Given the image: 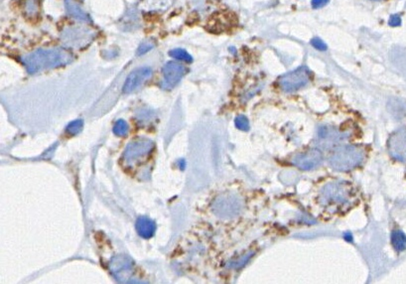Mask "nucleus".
I'll return each instance as SVG.
<instances>
[{
  "instance_id": "39448f33",
  "label": "nucleus",
  "mask_w": 406,
  "mask_h": 284,
  "mask_svg": "<svg viewBox=\"0 0 406 284\" xmlns=\"http://www.w3.org/2000/svg\"><path fill=\"white\" fill-rule=\"evenodd\" d=\"M154 150V142L148 138H136L132 140L121 156L123 164L127 168L136 167L145 159L149 158Z\"/></svg>"
},
{
  "instance_id": "1a4fd4ad",
  "label": "nucleus",
  "mask_w": 406,
  "mask_h": 284,
  "mask_svg": "<svg viewBox=\"0 0 406 284\" xmlns=\"http://www.w3.org/2000/svg\"><path fill=\"white\" fill-rule=\"evenodd\" d=\"M186 72L187 69L184 67V65L174 61L167 62L162 68L163 78L160 83V87L164 90H171L175 88L182 77L185 76Z\"/></svg>"
},
{
  "instance_id": "20e7f679",
  "label": "nucleus",
  "mask_w": 406,
  "mask_h": 284,
  "mask_svg": "<svg viewBox=\"0 0 406 284\" xmlns=\"http://www.w3.org/2000/svg\"><path fill=\"white\" fill-rule=\"evenodd\" d=\"M366 158L362 147L355 145H342L333 150L329 157V164L334 170L345 172L359 166Z\"/></svg>"
},
{
  "instance_id": "a211bd4d",
  "label": "nucleus",
  "mask_w": 406,
  "mask_h": 284,
  "mask_svg": "<svg viewBox=\"0 0 406 284\" xmlns=\"http://www.w3.org/2000/svg\"><path fill=\"white\" fill-rule=\"evenodd\" d=\"M83 128H84V121H83V119H76V120L70 123V124L67 126V128H66V133L69 134V135L74 136V135L78 134V133L83 130Z\"/></svg>"
},
{
  "instance_id": "393cba45",
  "label": "nucleus",
  "mask_w": 406,
  "mask_h": 284,
  "mask_svg": "<svg viewBox=\"0 0 406 284\" xmlns=\"http://www.w3.org/2000/svg\"><path fill=\"white\" fill-rule=\"evenodd\" d=\"M329 2V0H312V7L313 8H320L325 6L327 3Z\"/></svg>"
},
{
  "instance_id": "5701e85b",
  "label": "nucleus",
  "mask_w": 406,
  "mask_h": 284,
  "mask_svg": "<svg viewBox=\"0 0 406 284\" xmlns=\"http://www.w3.org/2000/svg\"><path fill=\"white\" fill-rule=\"evenodd\" d=\"M311 45L314 48H316V49H318L320 51H326L327 50V45L320 38H314L311 41Z\"/></svg>"
},
{
  "instance_id": "a878e982",
  "label": "nucleus",
  "mask_w": 406,
  "mask_h": 284,
  "mask_svg": "<svg viewBox=\"0 0 406 284\" xmlns=\"http://www.w3.org/2000/svg\"><path fill=\"white\" fill-rule=\"evenodd\" d=\"M375 1H379V0H375Z\"/></svg>"
},
{
  "instance_id": "ddd939ff",
  "label": "nucleus",
  "mask_w": 406,
  "mask_h": 284,
  "mask_svg": "<svg viewBox=\"0 0 406 284\" xmlns=\"http://www.w3.org/2000/svg\"><path fill=\"white\" fill-rule=\"evenodd\" d=\"M388 152L398 161H406V128L393 132L387 141Z\"/></svg>"
},
{
  "instance_id": "f3484780",
  "label": "nucleus",
  "mask_w": 406,
  "mask_h": 284,
  "mask_svg": "<svg viewBox=\"0 0 406 284\" xmlns=\"http://www.w3.org/2000/svg\"><path fill=\"white\" fill-rule=\"evenodd\" d=\"M169 56L179 60V61H184L186 63H192L193 62V57L184 49L181 48H176V49H172L169 51Z\"/></svg>"
},
{
  "instance_id": "4468645a",
  "label": "nucleus",
  "mask_w": 406,
  "mask_h": 284,
  "mask_svg": "<svg viewBox=\"0 0 406 284\" xmlns=\"http://www.w3.org/2000/svg\"><path fill=\"white\" fill-rule=\"evenodd\" d=\"M136 232L142 238H151L156 232V224L147 217H139L135 222Z\"/></svg>"
},
{
  "instance_id": "2eb2a0df",
  "label": "nucleus",
  "mask_w": 406,
  "mask_h": 284,
  "mask_svg": "<svg viewBox=\"0 0 406 284\" xmlns=\"http://www.w3.org/2000/svg\"><path fill=\"white\" fill-rule=\"evenodd\" d=\"M65 7L67 13L75 18L78 21H84V22H89L91 21V18L87 12H85L82 7L75 2L74 0H65Z\"/></svg>"
},
{
  "instance_id": "412c9836",
  "label": "nucleus",
  "mask_w": 406,
  "mask_h": 284,
  "mask_svg": "<svg viewBox=\"0 0 406 284\" xmlns=\"http://www.w3.org/2000/svg\"><path fill=\"white\" fill-rule=\"evenodd\" d=\"M234 125L237 129L243 130V131H248L250 129V121H249L248 117L245 115L236 116V118L234 120Z\"/></svg>"
},
{
  "instance_id": "f8f14e48",
  "label": "nucleus",
  "mask_w": 406,
  "mask_h": 284,
  "mask_svg": "<svg viewBox=\"0 0 406 284\" xmlns=\"http://www.w3.org/2000/svg\"><path fill=\"white\" fill-rule=\"evenodd\" d=\"M347 137L346 133L331 126L320 127L317 131V141L321 148L328 149Z\"/></svg>"
},
{
  "instance_id": "423d86ee",
  "label": "nucleus",
  "mask_w": 406,
  "mask_h": 284,
  "mask_svg": "<svg viewBox=\"0 0 406 284\" xmlns=\"http://www.w3.org/2000/svg\"><path fill=\"white\" fill-rule=\"evenodd\" d=\"M109 270L119 282H129L135 272L134 261L126 255H116L108 262Z\"/></svg>"
},
{
  "instance_id": "b1692460",
  "label": "nucleus",
  "mask_w": 406,
  "mask_h": 284,
  "mask_svg": "<svg viewBox=\"0 0 406 284\" xmlns=\"http://www.w3.org/2000/svg\"><path fill=\"white\" fill-rule=\"evenodd\" d=\"M401 24V18L399 17V15H391V17L389 18V25L390 26H399Z\"/></svg>"
},
{
  "instance_id": "f03ea898",
  "label": "nucleus",
  "mask_w": 406,
  "mask_h": 284,
  "mask_svg": "<svg viewBox=\"0 0 406 284\" xmlns=\"http://www.w3.org/2000/svg\"><path fill=\"white\" fill-rule=\"evenodd\" d=\"M23 64L29 74L60 68L73 61L71 53L62 48L38 49L23 58Z\"/></svg>"
},
{
  "instance_id": "7ed1b4c3",
  "label": "nucleus",
  "mask_w": 406,
  "mask_h": 284,
  "mask_svg": "<svg viewBox=\"0 0 406 284\" xmlns=\"http://www.w3.org/2000/svg\"><path fill=\"white\" fill-rule=\"evenodd\" d=\"M246 208L245 198L237 192L224 191L211 202L210 210L213 216L221 221H230L239 217Z\"/></svg>"
},
{
  "instance_id": "f257e3e1",
  "label": "nucleus",
  "mask_w": 406,
  "mask_h": 284,
  "mask_svg": "<svg viewBox=\"0 0 406 284\" xmlns=\"http://www.w3.org/2000/svg\"><path fill=\"white\" fill-rule=\"evenodd\" d=\"M355 187L348 181L333 180L324 184L316 195V203L324 212L337 214L353 207Z\"/></svg>"
},
{
  "instance_id": "4be33fe9",
  "label": "nucleus",
  "mask_w": 406,
  "mask_h": 284,
  "mask_svg": "<svg viewBox=\"0 0 406 284\" xmlns=\"http://www.w3.org/2000/svg\"><path fill=\"white\" fill-rule=\"evenodd\" d=\"M26 13L30 16H33L38 11V3L36 0H27L25 4Z\"/></svg>"
},
{
  "instance_id": "0eeeda50",
  "label": "nucleus",
  "mask_w": 406,
  "mask_h": 284,
  "mask_svg": "<svg viewBox=\"0 0 406 284\" xmlns=\"http://www.w3.org/2000/svg\"><path fill=\"white\" fill-rule=\"evenodd\" d=\"M63 43L71 48L80 49L88 46L95 38V32L84 27H71L62 33Z\"/></svg>"
},
{
  "instance_id": "9d476101",
  "label": "nucleus",
  "mask_w": 406,
  "mask_h": 284,
  "mask_svg": "<svg viewBox=\"0 0 406 284\" xmlns=\"http://www.w3.org/2000/svg\"><path fill=\"white\" fill-rule=\"evenodd\" d=\"M323 161V153L319 148H310L292 158V164L301 170H313Z\"/></svg>"
},
{
  "instance_id": "aec40b11",
  "label": "nucleus",
  "mask_w": 406,
  "mask_h": 284,
  "mask_svg": "<svg viewBox=\"0 0 406 284\" xmlns=\"http://www.w3.org/2000/svg\"><path fill=\"white\" fill-rule=\"evenodd\" d=\"M154 47H155L154 41H152L151 39L145 40V41H143V42L138 46L137 51H136V55H137V56H142V55H144V54L151 51L152 49H154Z\"/></svg>"
},
{
  "instance_id": "6e6552de",
  "label": "nucleus",
  "mask_w": 406,
  "mask_h": 284,
  "mask_svg": "<svg viewBox=\"0 0 406 284\" xmlns=\"http://www.w3.org/2000/svg\"><path fill=\"white\" fill-rule=\"evenodd\" d=\"M310 71L307 67H300L292 72L285 74L278 79L280 89L285 93L298 91L309 83Z\"/></svg>"
},
{
  "instance_id": "9b49d317",
  "label": "nucleus",
  "mask_w": 406,
  "mask_h": 284,
  "mask_svg": "<svg viewBox=\"0 0 406 284\" xmlns=\"http://www.w3.org/2000/svg\"><path fill=\"white\" fill-rule=\"evenodd\" d=\"M153 71L150 67H140L133 70L127 77L124 85V94H132L138 91L150 77H152Z\"/></svg>"
},
{
  "instance_id": "6ab92c4d",
  "label": "nucleus",
  "mask_w": 406,
  "mask_h": 284,
  "mask_svg": "<svg viewBox=\"0 0 406 284\" xmlns=\"http://www.w3.org/2000/svg\"><path fill=\"white\" fill-rule=\"evenodd\" d=\"M128 131V125L124 119H118L113 126V133L117 136H125Z\"/></svg>"
},
{
  "instance_id": "dca6fc26",
  "label": "nucleus",
  "mask_w": 406,
  "mask_h": 284,
  "mask_svg": "<svg viewBox=\"0 0 406 284\" xmlns=\"http://www.w3.org/2000/svg\"><path fill=\"white\" fill-rule=\"evenodd\" d=\"M391 242L397 252H402L406 249V235L401 231H393L391 234Z\"/></svg>"
}]
</instances>
